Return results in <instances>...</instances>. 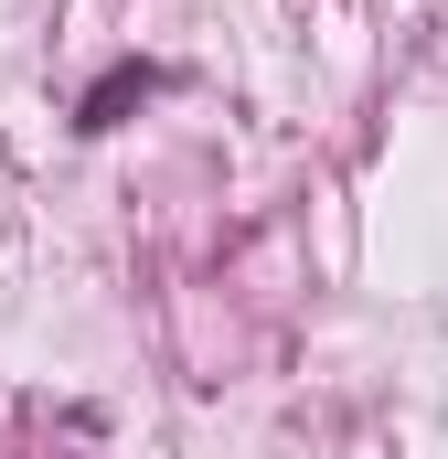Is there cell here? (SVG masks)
I'll list each match as a JSON object with an SVG mask.
<instances>
[{
    "label": "cell",
    "mask_w": 448,
    "mask_h": 459,
    "mask_svg": "<svg viewBox=\"0 0 448 459\" xmlns=\"http://www.w3.org/2000/svg\"><path fill=\"white\" fill-rule=\"evenodd\" d=\"M150 86H160V75H150V65H108V75H97V97H86V128H117V117L139 108V97H150Z\"/></svg>",
    "instance_id": "obj_1"
}]
</instances>
